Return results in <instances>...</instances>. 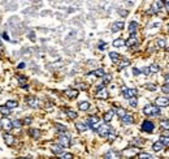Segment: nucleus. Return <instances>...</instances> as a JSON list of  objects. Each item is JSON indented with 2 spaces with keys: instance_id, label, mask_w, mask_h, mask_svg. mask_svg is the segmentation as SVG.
Wrapping results in <instances>:
<instances>
[{
  "instance_id": "1",
  "label": "nucleus",
  "mask_w": 169,
  "mask_h": 159,
  "mask_svg": "<svg viewBox=\"0 0 169 159\" xmlns=\"http://www.w3.org/2000/svg\"><path fill=\"white\" fill-rule=\"evenodd\" d=\"M143 113L146 115V116H159L160 107L157 104H147L143 108Z\"/></svg>"
},
{
  "instance_id": "2",
  "label": "nucleus",
  "mask_w": 169,
  "mask_h": 159,
  "mask_svg": "<svg viewBox=\"0 0 169 159\" xmlns=\"http://www.w3.org/2000/svg\"><path fill=\"white\" fill-rule=\"evenodd\" d=\"M86 124H87V127H89V128H91L92 131L96 132V131H98V128L100 127V120H99V118H98V116H94V115H92V116L87 118Z\"/></svg>"
},
{
  "instance_id": "3",
  "label": "nucleus",
  "mask_w": 169,
  "mask_h": 159,
  "mask_svg": "<svg viewBox=\"0 0 169 159\" xmlns=\"http://www.w3.org/2000/svg\"><path fill=\"white\" fill-rule=\"evenodd\" d=\"M153 129H155V124L151 121V120H144L142 121V125H141V131L144 133H151Z\"/></svg>"
},
{
  "instance_id": "4",
  "label": "nucleus",
  "mask_w": 169,
  "mask_h": 159,
  "mask_svg": "<svg viewBox=\"0 0 169 159\" xmlns=\"http://www.w3.org/2000/svg\"><path fill=\"white\" fill-rule=\"evenodd\" d=\"M59 143L63 147H68L70 146V136L65 132V133H60V137H59Z\"/></svg>"
},
{
  "instance_id": "5",
  "label": "nucleus",
  "mask_w": 169,
  "mask_h": 159,
  "mask_svg": "<svg viewBox=\"0 0 169 159\" xmlns=\"http://www.w3.org/2000/svg\"><path fill=\"white\" fill-rule=\"evenodd\" d=\"M95 97H96L98 99H107L108 98V91L104 88V84H101L99 88L96 89V94H95Z\"/></svg>"
},
{
  "instance_id": "6",
  "label": "nucleus",
  "mask_w": 169,
  "mask_h": 159,
  "mask_svg": "<svg viewBox=\"0 0 169 159\" xmlns=\"http://www.w3.org/2000/svg\"><path fill=\"white\" fill-rule=\"evenodd\" d=\"M111 131H112V128L109 127L108 124H100V127L98 128L96 132H98V134H99L100 137H107Z\"/></svg>"
},
{
  "instance_id": "7",
  "label": "nucleus",
  "mask_w": 169,
  "mask_h": 159,
  "mask_svg": "<svg viewBox=\"0 0 169 159\" xmlns=\"http://www.w3.org/2000/svg\"><path fill=\"white\" fill-rule=\"evenodd\" d=\"M163 4H164L163 0H156V2L153 3V5L151 7V11H148V14H156L161 8H163Z\"/></svg>"
},
{
  "instance_id": "8",
  "label": "nucleus",
  "mask_w": 169,
  "mask_h": 159,
  "mask_svg": "<svg viewBox=\"0 0 169 159\" xmlns=\"http://www.w3.org/2000/svg\"><path fill=\"white\" fill-rule=\"evenodd\" d=\"M138 43H139V41H138V38L135 37V34H131L130 38H129L126 42H125V45H126L129 48H134V47L138 46Z\"/></svg>"
},
{
  "instance_id": "9",
  "label": "nucleus",
  "mask_w": 169,
  "mask_h": 159,
  "mask_svg": "<svg viewBox=\"0 0 169 159\" xmlns=\"http://www.w3.org/2000/svg\"><path fill=\"white\" fill-rule=\"evenodd\" d=\"M122 95H124V98H126V99H129V98H131V97H135L137 95V90L135 89H129V88H122Z\"/></svg>"
},
{
  "instance_id": "10",
  "label": "nucleus",
  "mask_w": 169,
  "mask_h": 159,
  "mask_svg": "<svg viewBox=\"0 0 169 159\" xmlns=\"http://www.w3.org/2000/svg\"><path fill=\"white\" fill-rule=\"evenodd\" d=\"M26 103L29 107H31V108H38L39 107V100L36 99L35 97H29L26 98Z\"/></svg>"
},
{
  "instance_id": "11",
  "label": "nucleus",
  "mask_w": 169,
  "mask_h": 159,
  "mask_svg": "<svg viewBox=\"0 0 169 159\" xmlns=\"http://www.w3.org/2000/svg\"><path fill=\"white\" fill-rule=\"evenodd\" d=\"M155 104H157L159 107H168L169 106V99L168 98H163V97H159L155 99Z\"/></svg>"
},
{
  "instance_id": "12",
  "label": "nucleus",
  "mask_w": 169,
  "mask_h": 159,
  "mask_svg": "<svg viewBox=\"0 0 169 159\" xmlns=\"http://www.w3.org/2000/svg\"><path fill=\"white\" fill-rule=\"evenodd\" d=\"M78 94H79V91L76 90V89H68V90H65V95H67L69 99H74V98H77Z\"/></svg>"
},
{
  "instance_id": "13",
  "label": "nucleus",
  "mask_w": 169,
  "mask_h": 159,
  "mask_svg": "<svg viewBox=\"0 0 169 159\" xmlns=\"http://www.w3.org/2000/svg\"><path fill=\"white\" fill-rule=\"evenodd\" d=\"M122 29H124V22H122V21H117V22H113L112 26H111V30H112L113 33L120 31V30H122Z\"/></svg>"
},
{
  "instance_id": "14",
  "label": "nucleus",
  "mask_w": 169,
  "mask_h": 159,
  "mask_svg": "<svg viewBox=\"0 0 169 159\" xmlns=\"http://www.w3.org/2000/svg\"><path fill=\"white\" fill-rule=\"evenodd\" d=\"M2 125H3V128L5 129L7 132H9L11 129L13 128V123H12L9 119H7V118H5V119H3V121H2Z\"/></svg>"
},
{
  "instance_id": "15",
  "label": "nucleus",
  "mask_w": 169,
  "mask_h": 159,
  "mask_svg": "<svg viewBox=\"0 0 169 159\" xmlns=\"http://www.w3.org/2000/svg\"><path fill=\"white\" fill-rule=\"evenodd\" d=\"M3 137H4V141H5V143L8 146H12L14 143V137L11 133H5V134H3Z\"/></svg>"
},
{
  "instance_id": "16",
  "label": "nucleus",
  "mask_w": 169,
  "mask_h": 159,
  "mask_svg": "<svg viewBox=\"0 0 169 159\" xmlns=\"http://www.w3.org/2000/svg\"><path fill=\"white\" fill-rule=\"evenodd\" d=\"M122 123H124V124H133V116H131V115L130 113H126V115H125V116H122L121 119H120Z\"/></svg>"
},
{
  "instance_id": "17",
  "label": "nucleus",
  "mask_w": 169,
  "mask_h": 159,
  "mask_svg": "<svg viewBox=\"0 0 169 159\" xmlns=\"http://www.w3.org/2000/svg\"><path fill=\"white\" fill-rule=\"evenodd\" d=\"M163 149H164V143L161 142L160 140H159V141H156V142L152 145V150H153V151H156V153H157V151H161Z\"/></svg>"
},
{
  "instance_id": "18",
  "label": "nucleus",
  "mask_w": 169,
  "mask_h": 159,
  "mask_svg": "<svg viewBox=\"0 0 169 159\" xmlns=\"http://www.w3.org/2000/svg\"><path fill=\"white\" fill-rule=\"evenodd\" d=\"M87 76H95V77H104L106 76V72L103 70L101 68L100 69H95L94 72H91V73H89Z\"/></svg>"
},
{
  "instance_id": "19",
  "label": "nucleus",
  "mask_w": 169,
  "mask_h": 159,
  "mask_svg": "<svg viewBox=\"0 0 169 159\" xmlns=\"http://www.w3.org/2000/svg\"><path fill=\"white\" fill-rule=\"evenodd\" d=\"M51 150H52L54 154L59 155V154L63 153V146L61 145H52V146H51Z\"/></svg>"
},
{
  "instance_id": "20",
  "label": "nucleus",
  "mask_w": 169,
  "mask_h": 159,
  "mask_svg": "<svg viewBox=\"0 0 169 159\" xmlns=\"http://www.w3.org/2000/svg\"><path fill=\"white\" fill-rule=\"evenodd\" d=\"M29 134H30L33 138L38 140L40 137V131H39V129H30V131H29Z\"/></svg>"
},
{
  "instance_id": "21",
  "label": "nucleus",
  "mask_w": 169,
  "mask_h": 159,
  "mask_svg": "<svg viewBox=\"0 0 169 159\" xmlns=\"http://www.w3.org/2000/svg\"><path fill=\"white\" fill-rule=\"evenodd\" d=\"M137 29H138V24L135 22V21H131V22L129 24V33L130 34H135Z\"/></svg>"
},
{
  "instance_id": "22",
  "label": "nucleus",
  "mask_w": 169,
  "mask_h": 159,
  "mask_svg": "<svg viewBox=\"0 0 169 159\" xmlns=\"http://www.w3.org/2000/svg\"><path fill=\"white\" fill-rule=\"evenodd\" d=\"M113 115H115V111H113V110H111V111H108V112H106V113H104V118H103V119H104V121H106V123H109V121L112 120Z\"/></svg>"
},
{
  "instance_id": "23",
  "label": "nucleus",
  "mask_w": 169,
  "mask_h": 159,
  "mask_svg": "<svg viewBox=\"0 0 169 159\" xmlns=\"http://www.w3.org/2000/svg\"><path fill=\"white\" fill-rule=\"evenodd\" d=\"M78 108L81 111H87L90 108V103L89 102H79L78 103Z\"/></svg>"
},
{
  "instance_id": "24",
  "label": "nucleus",
  "mask_w": 169,
  "mask_h": 159,
  "mask_svg": "<svg viewBox=\"0 0 169 159\" xmlns=\"http://www.w3.org/2000/svg\"><path fill=\"white\" fill-rule=\"evenodd\" d=\"M76 128H77V131H79V132H85L89 127H87V124H85V123H77Z\"/></svg>"
},
{
  "instance_id": "25",
  "label": "nucleus",
  "mask_w": 169,
  "mask_h": 159,
  "mask_svg": "<svg viewBox=\"0 0 169 159\" xmlns=\"http://www.w3.org/2000/svg\"><path fill=\"white\" fill-rule=\"evenodd\" d=\"M109 57H111V60L113 63H119L120 61V55L117 52H109Z\"/></svg>"
},
{
  "instance_id": "26",
  "label": "nucleus",
  "mask_w": 169,
  "mask_h": 159,
  "mask_svg": "<svg viewBox=\"0 0 169 159\" xmlns=\"http://www.w3.org/2000/svg\"><path fill=\"white\" fill-rule=\"evenodd\" d=\"M65 113H67V115H68V118H69V119H72V120L77 119V116H78V113H76L74 111H72V110H65Z\"/></svg>"
},
{
  "instance_id": "27",
  "label": "nucleus",
  "mask_w": 169,
  "mask_h": 159,
  "mask_svg": "<svg viewBox=\"0 0 169 159\" xmlns=\"http://www.w3.org/2000/svg\"><path fill=\"white\" fill-rule=\"evenodd\" d=\"M17 78H18V81H20V85L22 86L24 89H27V85L25 84V82H26V78L22 77V76H17Z\"/></svg>"
},
{
  "instance_id": "28",
  "label": "nucleus",
  "mask_w": 169,
  "mask_h": 159,
  "mask_svg": "<svg viewBox=\"0 0 169 159\" xmlns=\"http://www.w3.org/2000/svg\"><path fill=\"white\" fill-rule=\"evenodd\" d=\"M160 127L164 129V131H169V120H161Z\"/></svg>"
},
{
  "instance_id": "29",
  "label": "nucleus",
  "mask_w": 169,
  "mask_h": 159,
  "mask_svg": "<svg viewBox=\"0 0 169 159\" xmlns=\"http://www.w3.org/2000/svg\"><path fill=\"white\" fill-rule=\"evenodd\" d=\"M124 45H125V42H124V39H121V38L115 39V42H113V46H115V47H122Z\"/></svg>"
},
{
  "instance_id": "30",
  "label": "nucleus",
  "mask_w": 169,
  "mask_h": 159,
  "mask_svg": "<svg viewBox=\"0 0 169 159\" xmlns=\"http://www.w3.org/2000/svg\"><path fill=\"white\" fill-rule=\"evenodd\" d=\"M55 127H56V129L59 131V133H65V132H67V127L63 125V124H56Z\"/></svg>"
},
{
  "instance_id": "31",
  "label": "nucleus",
  "mask_w": 169,
  "mask_h": 159,
  "mask_svg": "<svg viewBox=\"0 0 169 159\" xmlns=\"http://www.w3.org/2000/svg\"><path fill=\"white\" fill-rule=\"evenodd\" d=\"M17 102H16V100H8V102H7L5 103V106L7 107H8V108H16L17 107Z\"/></svg>"
},
{
  "instance_id": "32",
  "label": "nucleus",
  "mask_w": 169,
  "mask_h": 159,
  "mask_svg": "<svg viewBox=\"0 0 169 159\" xmlns=\"http://www.w3.org/2000/svg\"><path fill=\"white\" fill-rule=\"evenodd\" d=\"M128 100H129V104H130L131 107H137V103H138V100H137V95H135V97L129 98Z\"/></svg>"
},
{
  "instance_id": "33",
  "label": "nucleus",
  "mask_w": 169,
  "mask_h": 159,
  "mask_svg": "<svg viewBox=\"0 0 169 159\" xmlns=\"http://www.w3.org/2000/svg\"><path fill=\"white\" fill-rule=\"evenodd\" d=\"M138 157L141 158V159H151V158H153V157H152L151 154H148V153H139Z\"/></svg>"
},
{
  "instance_id": "34",
  "label": "nucleus",
  "mask_w": 169,
  "mask_h": 159,
  "mask_svg": "<svg viewBox=\"0 0 169 159\" xmlns=\"http://www.w3.org/2000/svg\"><path fill=\"white\" fill-rule=\"evenodd\" d=\"M161 91L165 93V94H169V81H167L163 86H161Z\"/></svg>"
},
{
  "instance_id": "35",
  "label": "nucleus",
  "mask_w": 169,
  "mask_h": 159,
  "mask_svg": "<svg viewBox=\"0 0 169 159\" xmlns=\"http://www.w3.org/2000/svg\"><path fill=\"white\" fill-rule=\"evenodd\" d=\"M57 157L59 158H63V159H72L73 158V155L69 154V153H61V154H59Z\"/></svg>"
},
{
  "instance_id": "36",
  "label": "nucleus",
  "mask_w": 169,
  "mask_h": 159,
  "mask_svg": "<svg viewBox=\"0 0 169 159\" xmlns=\"http://www.w3.org/2000/svg\"><path fill=\"white\" fill-rule=\"evenodd\" d=\"M116 112H117V115H119V118H120V119H121L122 116H125V115L128 113L126 111L124 110V108H117V111H116Z\"/></svg>"
},
{
  "instance_id": "37",
  "label": "nucleus",
  "mask_w": 169,
  "mask_h": 159,
  "mask_svg": "<svg viewBox=\"0 0 169 159\" xmlns=\"http://www.w3.org/2000/svg\"><path fill=\"white\" fill-rule=\"evenodd\" d=\"M108 137V141H115V138H116V133H115V131H113V129H112V131L111 132H109V134L107 136Z\"/></svg>"
},
{
  "instance_id": "38",
  "label": "nucleus",
  "mask_w": 169,
  "mask_h": 159,
  "mask_svg": "<svg viewBox=\"0 0 169 159\" xmlns=\"http://www.w3.org/2000/svg\"><path fill=\"white\" fill-rule=\"evenodd\" d=\"M129 64H130V63H129V60L124 59V60H122V63H120V65H119V69H124L125 67H128Z\"/></svg>"
},
{
  "instance_id": "39",
  "label": "nucleus",
  "mask_w": 169,
  "mask_h": 159,
  "mask_svg": "<svg viewBox=\"0 0 169 159\" xmlns=\"http://www.w3.org/2000/svg\"><path fill=\"white\" fill-rule=\"evenodd\" d=\"M12 123H13V128H21V125H22V121H21V120H18V119L13 120Z\"/></svg>"
},
{
  "instance_id": "40",
  "label": "nucleus",
  "mask_w": 169,
  "mask_h": 159,
  "mask_svg": "<svg viewBox=\"0 0 169 159\" xmlns=\"http://www.w3.org/2000/svg\"><path fill=\"white\" fill-rule=\"evenodd\" d=\"M157 46H159L160 48H164V47H165V39H164V38H159V39H157Z\"/></svg>"
},
{
  "instance_id": "41",
  "label": "nucleus",
  "mask_w": 169,
  "mask_h": 159,
  "mask_svg": "<svg viewBox=\"0 0 169 159\" xmlns=\"http://www.w3.org/2000/svg\"><path fill=\"white\" fill-rule=\"evenodd\" d=\"M116 153H113V151H108V153H106L104 158H119L120 155H115Z\"/></svg>"
},
{
  "instance_id": "42",
  "label": "nucleus",
  "mask_w": 169,
  "mask_h": 159,
  "mask_svg": "<svg viewBox=\"0 0 169 159\" xmlns=\"http://www.w3.org/2000/svg\"><path fill=\"white\" fill-rule=\"evenodd\" d=\"M142 72L146 75V76H148V75H151L152 72H151V68L150 67H146V68H142Z\"/></svg>"
},
{
  "instance_id": "43",
  "label": "nucleus",
  "mask_w": 169,
  "mask_h": 159,
  "mask_svg": "<svg viewBox=\"0 0 169 159\" xmlns=\"http://www.w3.org/2000/svg\"><path fill=\"white\" fill-rule=\"evenodd\" d=\"M106 47H107V43H106V42H100L99 45H98V48L100 50V51H103V50H106Z\"/></svg>"
},
{
  "instance_id": "44",
  "label": "nucleus",
  "mask_w": 169,
  "mask_h": 159,
  "mask_svg": "<svg viewBox=\"0 0 169 159\" xmlns=\"http://www.w3.org/2000/svg\"><path fill=\"white\" fill-rule=\"evenodd\" d=\"M111 80H112V77H111V76H109V75L107 76V75H106V76H104V80H103V84L107 85L109 81H111Z\"/></svg>"
},
{
  "instance_id": "45",
  "label": "nucleus",
  "mask_w": 169,
  "mask_h": 159,
  "mask_svg": "<svg viewBox=\"0 0 169 159\" xmlns=\"http://www.w3.org/2000/svg\"><path fill=\"white\" fill-rule=\"evenodd\" d=\"M150 68H151V72H152V73H156V72H159V69H160V68L156 65V64H153V65H151Z\"/></svg>"
},
{
  "instance_id": "46",
  "label": "nucleus",
  "mask_w": 169,
  "mask_h": 159,
  "mask_svg": "<svg viewBox=\"0 0 169 159\" xmlns=\"http://www.w3.org/2000/svg\"><path fill=\"white\" fill-rule=\"evenodd\" d=\"M134 143H138V146H141L142 143H143V141H142V140H139V138H135V140L131 141V145H134Z\"/></svg>"
},
{
  "instance_id": "47",
  "label": "nucleus",
  "mask_w": 169,
  "mask_h": 159,
  "mask_svg": "<svg viewBox=\"0 0 169 159\" xmlns=\"http://www.w3.org/2000/svg\"><path fill=\"white\" fill-rule=\"evenodd\" d=\"M0 111H2L4 115H9V110H8V107H7V106H5V108L4 107L0 108Z\"/></svg>"
},
{
  "instance_id": "48",
  "label": "nucleus",
  "mask_w": 169,
  "mask_h": 159,
  "mask_svg": "<svg viewBox=\"0 0 169 159\" xmlns=\"http://www.w3.org/2000/svg\"><path fill=\"white\" fill-rule=\"evenodd\" d=\"M133 73H134V76H138V75L142 73V70L138 69V68H133Z\"/></svg>"
},
{
  "instance_id": "49",
  "label": "nucleus",
  "mask_w": 169,
  "mask_h": 159,
  "mask_svg": "<svg viewBox=\"0 0 169 159\" xmlns=\"http://www.w3.org/2000/svg\"><path fill=\"white\" fill-rule=\"evenodd\" d=\"M146 88L148 89V90H155L156 86H155V85H146Z\"/></svg>"
},
{
  "instance_id": "50",
  "label": "nucleus",
  "mask_w": 169,
  "mask_h": 159,
  "mask_svg": "<svg viewBox=\"0 0 169 159\" xmlns=\"http://www.w3.org/2000/svg\"><path fill=\"white\" fill-rule=\"evenodd\" d=\"M24 123H25V124H30V123H31V119H30V118H27V119H25V121H24Z\"/></svg>"
},
{
  "instance_id": "51",
  "label": "nucleus",
  "mask_w": 169,
  "mask_h": 159,
  "mask_svg": "<svg viewBox=\"0 0 169 159\" xmlns=\"http://www.w3.org/2000/svg\"><path fill=\"white\" fill-rule=\"evenodd\" d=\"M3 38H5L7 41H9V37H8V34H7V33H4V34H3Z\"/></svg>"
},
{
  "instance_id": "52",
  "label": "nucleus",
  "mask_w": 169,
  "mask_h": 159,
  "mask_svg": "<svg viewBox=\"0 0 169 159\" xmlns=\"http://www.w3.org/2000/svg\"><path fill=\"white\" fill-rule=\"evenodd\" d=\"M164 5H165V8L169 11V3H164Z\"/></svg>"
},
{
  "instance_id": "53",
  "label": "nucleus",
  "mask_w": 169,
  "mask_h": 159,
  "mask_svg": "<svg viewBox=\"0 0 169 159\" xmlns=\"http://www.w3.org/2000/svg\"><path fill=\"white\" fill-rule=\"evenodd\" d=\"M24 67H25V64H24V63H21L20 65H18V68H24Z\"/></svg>"
},
{
  "instance_id": "54",
  "label": "nucleus",
  "mask_w": 169,
  "mask_h": 159,
  "mask_svg": "<svg viewBox=\"0 0 169 159\" xmlns=\"http://www.w3.org/2000/svg\"><path fill=\"white\" fill-rule=\"evenodd\" d=\"M163 2H164V3H169V0H163Z\"/></svg>"
},
{
  "instance_id": "55",
  "label": "nucleus",
  "mask_w": 169,
  "mask_h": 159,
  "mask_svg": "<svg viewBox=\"0 0 169 159\" xmlns=\"http://www.w3.org/2000/svg\"><path fill=\"white\" fill-rule=\"evenodd\" d=\"M167 51H168V52H169V47H168V48H167Z\"/></svg>"
}]
</instances>
